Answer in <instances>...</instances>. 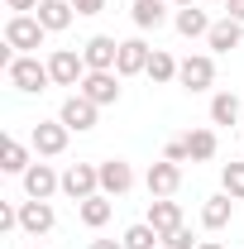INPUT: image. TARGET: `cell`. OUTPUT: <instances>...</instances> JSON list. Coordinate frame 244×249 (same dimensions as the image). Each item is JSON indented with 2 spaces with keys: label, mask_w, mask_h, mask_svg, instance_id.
<instances>
[{
  "label": "cell",
  "mask_w": 244,
  "mask_h": 249,
  "mask_svg": "<svg viewBox=\"0 0 244 249\" xmlns=\"http://www.w3.org/2000/svg\"><path fill=\"white\" fill-rule=\"evenodd\" d=\"M240 115H244V106H240L235 91H215L211 96V124H240Z\"/></svg>",
  "instance_id": "7402d4cb"
},
{
  "label": "cell",
  "mask_w": 244,
  "mask_h": 249,
  "mask_svg": "<svg viewBox=\"0 0 244 249\" xmlns=\"http://www.w3.org/2000/svg\"><path fill=\"white\" fill-rule=\"evenodd\" d=\"M144 187H149V196H173V192L182 187V163H168V158L149 163V173H144Z\"/></svg>",
  "instance_id": "30bf717a"
},
{
  "label": "cell",
  "mask_w": 244,
  "mask_h": 249,
  "mask_svg": "<svg viewBox=\"0 0 244 249\" xmlns=\"http://www.w3.org/2000/svg\"><path fill=\"white\" fill-rule=\"evenodd\" d=\"M5 82L15 91H24V96H38V91H48L53 72H48V62H38L34 53H15V62L5 67Z\"/></svg>",
  "instance_id": "6da1fadb"
},
{
  "label": "cell",
  "mask_w": 244,
  "mask_h": 249,
  "mask_svg": "<svg viewBox=\"0 0 244 249\" xmlns=\"http://www.w3.org/2000/svg\"><path fill=\"white\" fill-rule=\"evenodd\" d=\"M149 225L168 240L173 230H182V206H177L173 196H153V201H149Z\"/></svg>",
  "instance_id": "5bb4252c"
},
{
  "label": "cell",
  "mask_w": 244,
  "mask_h": 249,
  "mask_svg": "<svg viewBox=\"0 0 244 249\" xmlns=\"http://www.w3.org/2000/svg\"><path fill=\"white\" fill-rule=\"evenodd\" d=\"M48 72H53V87H82V77H87V58H82L77 48H53Z\"/></svg>",
  "instance_id": "5b68a950"
},
{
  "label": "cell",
  "mask_w": 244,
  "mask_h": 249,
  "mask_svg": "<svg viewBox=\"0 0 244 249\" xmlns=\"http://www.w3.org/2000/svg\"><path fill=\"white\" fill-rule=\"evenodd\" d=\"M173 24H177V34H182V38H206L215 19L201 10V5H187V10H177V15H173Z\"/></svg>",
  "instance_id": "d6986e66"
},
{
  "label": "cell",
  "mask_w": 244,
  "mask_h": 249,
  "mask_svg": "<svg viewBox=\"0 0 244 249\" xmlns=\"http://www.w3.org/2000/svg\"><path fill=\"white\" fill-rule=\"evenodd\" d=\"M0 168H5V173H19V178L29 173V149H24L19 139H10V134H5V144H0Z\"/></svg>",
  "instance_id": "d4e9b609"
},
{
  "label": "cell",
  "mask_w": 244,
  "mask_h": 249,
  "mask_svg": "<svg viewBox=\"0 0 244 249\" xmlns=\"http://www.w3.org/2000/svg\"><path fill=\"white\" fill-rule=\"evenodd\" d=\"M187 149H192V163H211L215 149H220V139H215V129H192V134H182Z\"/></svg>",
  "instance_id": "cb8c5ba5"
},
{
  "label": "cell",
  "mask_w": 244,
  "mask_h": 249,
  "mask_svg": "<svg viewBox=\"0 0 244 249\" xmlns=\"http://www.w3.org/2000/svg\"><path fill=\"white\" fill-rule=\"evenodd\" d=\"M43 38H48V29L38 24V15H10L5 19V48H15V53L43 48Z\"/></svg>",
  "instance_id": "7a4b0ae2"
},
{
  "label": "cell",
  "mask_w": 244,
  "mask_h": 249,
  "mask_svg": "<svg viewBox=\"0 0 244 249\" xmlns=\"http://www.w3.org/2000/svg\"><path fill=\"white\" fill-rule=\"evenodd\" d=\"M120 240H124V249H158V245H163V235L153 230L149 220H139V225H129V230H124Z\"/></svg>",
  "instance_id": "484cf974"
},
{
  "label": "cell",
  "mask_w": 244,
  "mask_h": 249,
  "mask_svg": "<svg viewBox=\"0 0 244 249\" xmlns=\"http://www.w3.org/2000/svg\"><path fill=\"white\" fill-rule=\"evenodd\" d=\"M177 82L187 91H211L215 87V58L211 53H192V58L177 62Z\"/></svg>",
  "instance_id": "277c9868"
},
{
  "label": "cell",
  "mask_w": 244,
  "mask_h": 249,
  "mask_svg": "<svg viewBox=\"0 0 244 249\" xmlns=\"http://www.w3.org/2000/svg\"><path fill=\"white\" fill-rule=\"evenodd\" d=\"M67 134H72V129L62 120H38L34 124V154L38 158H58L62 149H67Z\"/></svg>",
  "instance_id": "8fae6325"
},
{
  "label": "cell",
  "mask_w": 244,
  "mask_h": 249,
  "mask_svg": "<svg viewBox=\"0 0 244 249\" xmlns=\"http://www.w3.org/2000/svg\"><path fill=\"white\" fill-rule=\"evenodd\" d=\"M173 5H177V10H187V5H196V0H173Z\"/></svg>",
  "instance_id": "d590c367"
},
{
  "label": "cell",
  "mask_w": 244,
  "mask_h": 249,
  "mask_svg": "<svg viewBox=\"0 0 244 249\" xmlns=\"http://www.w3.org/2000/svg\"><path fill=\"white\" fill-rule=\"evenodd\" d=\"M34 15H38V24H43L48 34H62L67 24H72V15H77V10H72V0H38V10H34Z\"/></svg>",
  "instance_id": "ac0fdd59"
},
{
  "label": "cell",
  "mask_w": 244,
  "mask_h": 249,
  "mask_svg": "<svg viewBox=\"0 0 244 249\" xmlns=\"http://www.w3.org/2000/svg\"><path fill=\"white\" fill-rule=\"evenodd\" d=\"M96 115H101V106L96 101H87L82 91H72L67 101H62V110H58V120L72 129V134H87V129H96Z\"/></svg>",
  "instance_id": "8992f818"
},
{
  "label": "cell",
  "mask_w": 244,
  "mask_h": 249,
  "mask_svg": "<svg viewBox=\"0 0 244 249\" xmlns=\"http://www.w3.org/2000/svg\"><path fill=\"white\" fill-rule=\"evenodd\" d=\"M220 192H230L235 201H244V163H225L220 168Z\"/></svg>",
  "instance_id": "4316f807"
},
{
  "label": "cell",
  "mask_w": 244,
  "mask_h": 249,
  "mask_svg": "<svg viewBox=\"0 0 244 249\" xmlns=\"http://www.w3.org/2000/svg\"><path fill=\"white\" fill-rule=\"evenodd\" d=\"M163 245H168V249H196V245H201V240H196V235H192V230H187V225H182V230H173V235H168Z\"/></svg>",
  "instance_id": "f546056e"
},
{
  "label": "cell",
  "mask_w": 244,
  "mask_h": 249,
  "mask_svg": "<svg viewBox=\"0 0 244 249\" xmlns=\"http://www.w3.org/2000/svg\"><path fill=\"white\" fill-rule=\"evenodd\" d=\"M163 158H168V163H192V149H187V139H168Z\"/></svg>",
  "instance_id": "f1b7e54d"
},
{
  "label": "cell",
  "mask_w": 244,
  "mask_h": 249,
  "mask_svg": "<svg viewBox=\"0 0 244 249\" xmlns=\"http://www.w3.org/2000/svg\"><path fill=\"white\" fill-rule=\"evenodd\" d=\"M53 192H62V173H53V163H29V173H24V196H29V201H48Z\"/></svg>",
  "instance_id": "ba28073f"
},
{
  "label": "cell",
  "mask_w": 244,
  "mask_h": 249,
  "mask_svg": "<svg viewBox=\"0 0 244 249\" xmlns=\"http://www.w3.org/2000/svg\"><path fill=\"white\" fill-rule=\"evenodd\" d=\"M72 10H77V15H101L105 0H72Z\"/></svg>",
  "instance_id": "4dcf8cb0"
},
{
  "label": "cell",
  "mask_w": 244,
  "mask_h": 249,
  "mask_svg": "<svg viewBox=\"0 0 244 249\" xmlns=\"http://www.w3.org/2000/svg\"><path fill=\"white\" fill-rule=\"evenodd\" d=\"M206 43H211V53H235V48L244 43V24L225 15V19H215V24H211V34H206Z\"/></svg>",
  "instance_id": "2e32d148"
},
{
  "label": "cell",
  "mask_w": 244,
  "mask_h": 249,
  "mask_svg": "<svg viewBox=\"0 0 244 249\" xmlns=\"http://www.w3.org/2000/svg\"><path fill=\"white\" fill-rule=\"evenodd\" d=\"M77 91L87 101H96V106H115L120 101V72H87Z\"/></svg>",
  "instance_id": "9c48e42d"
},
{
  "label": "cell",
  "mask_w": 244,
  "mask_h": 249,
  "mask_svg": "<svg viewBox=\"0 0 244 249\" xmlns=\"http://www.w3.org/2000/svg\"><path fill=\"white\" fill-rule=\"evenodd\" d=\"M62 192L72 196V201H87L101 192V168L96 163H67L62 168Z\"/></svg>",
  "instance_id": "3957f363"
},
{
  "label": "cell",
  "mask_w": 244,
  "mask_h": 249,
  "mask_svg": "<svg viewBox=\"0 0 244 249\" xmlns=\"http://www.w3.org/2000/svg\"><path fill=\"white\" fill-rule=\"evenodd\" d=\"M101 168V192L105 196H124L129 187H134V168L124 163V158H105V163H96Z\"/></svg>",
  "instance_id": "4fadbf2b"
},
{
  "label": "cell",
  "mask_w": 244,
  "mask_h": 249,
  "mask_svg": "<svg viewBox=\"0 0 244 249\" xmlns=\"http://www.w3.org/2000/svg\"><path fill=\"white\" fill-rule=\"evenodd\" d=\"M10 230H19V206L15 201H0V235H10Z\"/></svg>",
  "instance_id": "83f0119b"
},
{
  "label": "cell",
  "mask_w": 244,
  "mask_h": 249,
  "mask_svg": "<svg viewBox=\"0 0 244 249\" xmlns=\"http://www.w3.org/2000/svg\"><path fill=\"white\" fill-rule=\"evenodd\" d=\"M82 58H87V72H115L120 43H115L110 34H91V38L82 43Z\"/></svg>",
  "instance_id": "52a82bcc"
},
{
  "label": "cell",
  "mask_w": 244,
  "mask_h": 249,
  "mask_svg": "<svg viewBox=\"0 0 244 249\" xmlns=\"http://www.w3.org/2000/svg\"><path fill=\"white\" fill-rule=\"evenodd\" d=\"M129 19H134V29H163L168 24V5L163 0H134V10H129Z\"/></svg>",
  "instance_id": "ffe728a7"
},
{
  "label": "cell",
  "mask_w": 244,
  "mask_h": 249,
  "mask_svg": "<svg viewBox=\"0 0 244 249\" xmlns=\"http://www.w3.org/2000/svg\"><path fill=\"white\" fill-rule=\"evenodd\" d=\"M5 5H10L15 15H29V10H38V0H5Z\"/></svg>",
  "instance_id": "1f68e13d"
},
{
  "label": "cell",
  "mask_w": 244,
  "mask_h": 249,
  "mask_svg": "<svg viewBox=\"0 0 244 249\" xmlns=\"http://www.w3.org/2000/svg\"><path fill=\"white\" fill-rule=\"evenodd\" d=\"M158 249H168V245H158Z\"/></svg>",
  "instance_id": "8d00e7d4"
},
{
  "label": "cell",
  "mask_w": 244,
  "mask_h": 249,
  "mask_svg": "<svg viewBox=\"0 0 244 249\" xmlns=\"http://www.w3.org/2000/svg\"><path fill=\"white\" fill-rule=\"evenodd\" d=\"M149 58H153V48L144 43V38H124V43H120V62H115V72H120V77H139V72L149 67Z\"/></svg>",
  "instance_id": "9a60e30c"
},
{
  "label": "cell",
  "mask_w": 244,
  "mask_h": 249,
  "mask_svg": "<svg viewBox=\"0 0 244 249\" xmlns=\"http://www.w3.org/2000/svg\"><path fill=\"white\" fill-rule=\"evenodd\" d=\"M110 211H115V201H110L105 192H96V196H87V201H77V216H82V225H91V230H101V225L110 220Z\"/></svg>",
  "instance_id": "44dd1931"
},
{
  "label": "cell",
  "mask_w": 244,
  "mask_h": 249,
  "mask_svg": "<svg viewBox=\"0 0 244 249\" xmlns=\"http://www.w3.org/2000/svg\"><path fill=\"white\" fill-rule=\"evenodd\" d=\"M144 77H149L153 87H163V82H177V58H173V53H163V48H153L149 67H144Z\"/></svg>",
  "instance_id": "603a6c76"
},
{
  "label": "cell",
  "mask_w": 244,
  "mask_h": 249,
  "mask_svg": "<svg viewBox=\"0 0 244 249\" xmlns=\"http://www.w3.org/2000/svg\"><path fill=\"white\" fill-rule=\"evenodd\" d=\"M196 249H225V245H220V240H201Z\"/></svg>",
  "instance_id": "e575fe53"
},
{
  "label": "cell",
  "mask_w": 244,
  "mask_h": 249,
  "mask_svg": "<svg viewBox=\"0 0 244 249\" xmlns=\"http://www.w3.org/2000/svg\"><path fill=\"white\" fill-rule=\"evenodd\" d=\"M225 15H230V19H240V24H244V0H225Z\"/></svg>",
  "instance_id": "d6a6232c"
},
{
  "label": "cell",
  "mask_w": 244,
  "mask_h": 249,
  "mask_svg": "<svg viewBox=\"0 0 244 249\" xmlns=\"http://www.w3.org/2000/svg\"><path fill=\"white\" fill-rule=\"evenodd\" d=\"M91 249H124V240H91Z\"/></svg>",
  "instance_id": "836d02e7"
},
{
  "label": "cell",
  "mask_w": 244,
  "mask_h": 249,
  "mask_svg": "<svg viewBox=\"0 0 244 249\" xmlns=\"http://www.w3.org/2000/svg\"><path fill=\"white\" fill-rule=\"evenodd\" d=\"M53 225H58L53 201H19V230L24 235H48Z\"/></svg>",
  "instance_id": "7c38bea8"
},
{
  "label": "cell",
  "mask_w": 244,
  "mask_h": 249,
  "mask_svg": "<svg viewBox=\"0 0 244 249\" xmlns=\"http://www.w3.org/2000/svg\"><path fill=\"white\" fill-rule=\"evenodd\" d=\"M230 220H235V196H230V192L206 196V206H201V225H206V230H225Z\"/></svg>",
  "instance_id": "e0dca14e"
}]
</instances>
